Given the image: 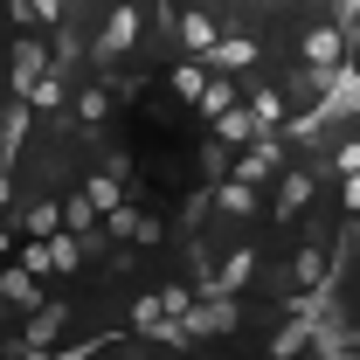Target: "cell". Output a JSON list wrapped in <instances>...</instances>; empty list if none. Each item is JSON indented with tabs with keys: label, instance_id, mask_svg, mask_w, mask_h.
<instances>
[{
	"label": "cell",
	"instance_id": "7c38bea8",
	"mask_svg": "<svg viewBox=\"0 0 360 360\" xmlns=\"http://www.w3.org/2000/svg\"><path fill=\"white\" fill-rule=\"evenodd\" d=\"M264 63V42L250 35V28H222V42L208 49V70H229V77H243V70H257Z\"/></svg>",
	"mask_w": 360,
	"mask_h": 360
},
{
	"label": "cell",
	"instance_id": "7402d4cb",
	"mask_svg": "<svg viewBox=\"0 0 360 360\" xmlns=\"http://www.w3.org/2000/svg\"><path fill=\"white\" fill-rule=\"evenodd\" d=\"M14 229L21 236H56L70 222H63V201H28V208H14Z\"/></svg>",
	"mask_w": 360,
	"mask_h": 360
},
{
	"label": "cell",
	"instance_id": "30bf717a",
	"mask_svg": "<svg viewBox=\"0 0 360 360\" xmlns=\"http://www.w3.org/2000/svg\"><path fill=\"white\" fill-rule=\"evenodd\" d=\"M208 201H215V215H222V222H243V229L264 215V187H250V180H236V174L215 180V187H208Z\"/></svg>",
	"mask_w": 360,
	"mask_h": 360
},
{
	"label": "cell",
	"instance_id": "277c9868",
	"mask_svg": "<svg viewBox=\"0 0 360 360\" xmlns=\"http://www.w3.org/2000/svg\"><path fill=\"white\" fill-rule=\"evenodd\" d=\"M49 70H56V49H49L35 28H21V35H14V49H7V90H14V97H28Z\"/></svg>",
	"mask_w": 360,
	"mask_h": 360
},
{
	"label": "cell",
	"instance_id": "ffe728a7",
	"mask_svg": "<svg viewBox=\"0 0 360 360\" xmlns=\"http://www.w3.org/2000/svg\"><path fill=\"white\" fill-rule=\"evenodd\" d=\"M28 104H35V118H42V111H70V63H56L42 84L28 90Z\"/></svg>",
	"mask_w": 360,
	"mask_h": 360
},
{
	"label": "cell",
	"instance_id": "e0dca14e",
	"mask_svg": "<svg viewBox=\"0 0 360 360\" xmlns=\"http://www.w3.org/2000/svg\"><path fill=\"white\" fill-rule=\"evenodd\" d=\"M257 132H264V125H257V111H250V97H243V104H229L222 118H215V153H236V146H250Z\"/></svg>",
	"mask_w": 360,
	"mask_h": 360
},
{
	"label": "cell",
	"instance_id": "f546056e",
	"mask_svg": "<svg viewBox=\"0 0 360 360\" xmlns=\"http://www.w3.org/2000/svg\"><path fill=\"white\" fill-rule=\"evenodd\" d=\"M90 7H111V0H70V14H90Z\"/></svg>",
	"mask_w": 360,
	"mask_h": 360
},
{
	"label": "cell",
	"instance_id": "1f68e13d",
	"mask_svg": "<svg viewBox=\"0 0 360 360\" xmlns=\"http://www.w3.org/2000/svg\"><path fill=\"white\" fill-rule=\"evenodd\" d=\"M347 291H360V250H354V277H347Z\"/></svg>",
	"mask_w": 360,
	"mask_h": 360
},
{
	"label": "cell",
	"instance_id": "603a6c76",
	"mask_svg": "<svg viewBox=\"0 0 360 360\" xmlns=\"http://www.w3.org/2000/svg\"><path fill=\"white\" fill-rule=\"evenodd\" d=\"M326 174H360V118H347V132L333 139V153H326Z\"/></svg>",
	"mask_w": 360,
	"mask_h": 360
},
{
	"label": "cell",
	"instance_id": "6da1fadb",
	"mask_svg": "<svg viewBox=\"0 0 360 360\" xmlns=\"http://www.w3.org/2000/svg\"><path fill=\"white\" fill-rule=\"evenodd\" d=\"M139 42H146V7H139V0H111V7H104V28H97V42H90V56L111 70V63L139 56Z\"/></svg>",
	"mask_w": 360,
	"mask_h": 360
},
{
	"label": "cell",
	"instance_id": "8fae6325",
	"mask_svg": "<svg viewBox=\"0 0 360 360\" xmlns=\"http://www.w3.org/2000/svg\"><path fill=\"white\" fill-rule=\"evenodd\" d=\"M174 42H180V56H208V49L222 42V21H215V7H180V21H174Z\"/></svg>",
	"mask_w": 360,
	"mask_h": 360
},
{
	"label": "cell",
	"instance_id": "9a60e30c",
	"mask_svg": "<svg viewBox=\"0 0 360 360\" xmlns=\"http://www.w3.org/2000/svg\"><path fill=\"white\" fill-rule=\"evenodd\" d=\"M257 284V243H236V250H222V264H215V291H250Z\"/></svg>",
	"mask_w": 360,
	"mask_h": 360
},
{
	"label": "cell",
	"instance_id": "4fadbf2b",
	"mask_svg": "<svg viewBox=\"0 0 360 360\" xmlns=\"http://www.w3.org/2000/svg\"><path fill=\"white\" fill-rule=\"evenodd\" d=\"M90 257H97V243L77 236V229H56V236H49V277H63V284H70Z\"/></svg>",
	"mask_w": 360,
	"mask_h": 360
},
{
	"label": "cell",
	"instance_id": "4dcf8cb0",
	"mask_svg": "<svg viewBox=\"0 0 360 360\" xmlns=\"http://www.w3.org/2000/svg\"><path fill=\"white\" fill-rule=\"evenodd\" d=\"M7 97H14V90H7V56H0V104H7Z\"/></svg>",
	"mask_w": 360,
	"mask_h": 360
},
{
	"label": "cell",
	"instance_id": "52a82bcc",
	"mask_svg": "<svg viewBox=\"0 0 360 360\" xmlns=\"http://www.w3.org/2000/svg\"><path fill=\"white\" fill-rule=\"evenodd\" d=\"M298 63L319 70V77H333V70L347 63V21H312V28L298 35Z\"/></svg>",
	"mask_w": 360,
	"mask_h": 360
},
{
	"label": "cell",
	"instance_id": "9c48e42d",
	"mask_svg": "<svg viewBox=\"0 0 360 360\" xmlns=\"http://www.w3.org/2000/svg\"><path fill=\"white\" fill-rule=\"evenodd\" d=\"M35 305H49V277H35L28 264H0V312H35Z\"/></svg>",
	"mask_w": 360,
	"mask_h": 360
},
{
	"label": "cell",
	"instance_id": "484cf974",
	"mask_svg": "<svg viewBox=\"0 0 360 360\" xmlns=\"http://www.w3.org/2000/svg\"><path fill=\"white\" fill-rule=\"evenodd\" d=\"M7 208H14V167L0 160V215H7Z\"/></svg>",
	"mask_w": 360,
	"mask_h": 360
},
{
	"label": "cell",
	"instance_id": "d4e9b609",
	"mask_svg": "<svg viewBox=\"0 0 360 360\" xmlns=\"http://www.w3.org/2000/svg\"><path fill=\"white\" fill-rule=\"evenodd\" d=\"M7 21H14V28H42V21H35V0H7Z\"/></svg>",
	"mask_w": 360,
	"mask_h": 360
},
{
	"label": "cell",
	"instance_id": "5b68a950",
	"mask_svg": "<svg viewBox=\"0 0 360 360\" xmlns=\"http://www.w3.org/2000/svg\"><path fill=\"white\" fill-rule=\"evenodd\" d=\"M70 312H77L70 298H49V305H35V312H28V326L7 340V354H28V360H35V354H56V333L70 326Z\"/></svg>",
	"mask_w": 360,
	"mask_h": 360
},
{
	"label": "cell",
	"instance_id": "f1b7e54d",
	"mask_svg": "<svg viewBox=\"0 0 360 360\" xmlns=\"http://www.w3.org/2000/svg\"><path fill=\"white\" fill-rule=\"evenodd\" d=\"M347 63H360V21H347Z\"/></svg>",
	"mask_w": 360,
	"mask_h": 360
},
{
	"label": "cell",
	"instance_id": "ac0fdd59",
	"mask_svg": "<svg viewBox=\"0 0 360 360\" xmlns=\"http://www.w3.org/2000/svg\"><path fill=\"white\" fill-rule=\"evenodd\" d=\"M243 97H250V111H257V125H264V132H284V118H291V97H284V84H250Z\"/></svg>",
	"mask_w": 360,
	"mask_h": 360
},
{
	"label": "cell",
	"instance_id": "4316f807",
	"mask_svg": "<svg viewBox=\"0 0 360 360\" xmlns=\"http://www.w3.org/2000/svg\"><path fill=\"white\" fill-rule=\"evenodd\" d=\"M14 243H21V229H14V222H0V264L14 257Z\"/></svg>",
	"mask_w": 360,
	"mask_h": 360
},
{
	"label": "cell",
	"instance_id": "2e32d148",
	"mask_svg": "<svg viewBox=\"0 0 360 360\" xmlns=\"http://www.w3.org/2000/svg\"><path fill=\"white\" fill-rule=\"evenodd\" d=\"M84 194H90V208H97V215H111L118 201H132V194H125V160H111V167L84 174Z\"/></svg>",
	"mask_w": 360,
	"mask_h": 360
},
{
	"label": "cell",
	"instance_id": "83f0119b",
	"mask_svg": "<svg viewBox=\"0 0 360 360\" xmlns=\"http://www.w3.org/2000/svg\"><path fill=\"white\" fill-rule=\"evenodd\" d=\"M305 7H319V14H360L354 0H305Z\"/></svg>",
	"mask_w": 360,
	"mask_h": 360
},
{
	"label": "cell",
	"instance_id": "d6986e66",
	"mask_svg": "<svg viewBox=\"0 0 360 360\" xmlns=\"http://www.w3.org/2000/svg\"><path fill=\"white\" fill-rule=\"evenodd\" d=\"M208 77H215V70H208V56H187V63H174V70H167V90H174L180 104H201Z\"/></svg>",
	"mask_w": 360,
	"mask_h": 360
},
{
	"label": "cell",
	"instance_id": "3957f363",
	"mask_svg": "<svg viewBox=\"0 0 360 360\" xmlns=\"http://www.w3.org/2000/svg\"><path fill=\"white\" fill-rule=\"evenodd\" d=\"M236 326H243V298H236V291H201V298H194V312L180 319L187 347H201V340H229Z\"/></svg>",
	"mask_w": 360,
	"mask_h": 360
},
{
	"label": "cell",
	"instance_id": "cb8c5ba5",
	"mask_svg": "<svg viewBox=\"0 0 360 360\" xmlns=\"http://www.w3.org/2000/svg\"><path fill=\"white\" fill-rule=\"evenodd\" d=\"M63 222L77 229V236H90V243H97V222H104V215L90 208V194H84V187H77V194H63Z\"/></svg>",
	"mask_w": 360,
	"mask_h": 360
},
{
	"label": "cell",
	"instance_id": "8992f818",
	"mask_svg": "<svg viewBox=\"0 0 360 360\" xmlns=\"http://www.w3.org/2000/svg\"><path fill=\"white\" fill-rule=\"evenodd\" d=\"M104 236L125 243V250H160V243H167V222H160L153 208H139V201H118V208L104 215Z\"/></svg>",
	"mask_w": 360,
	"mask_h": 360
},
{
	"label": "cell",
	"instance_id": "7a4b0ae2",
	"mask_svg": "<svg viewBox=\"0 0 360 360\" xmlns=\"http://www.w3.org/2000/svg\"><path fill=\"white\" fill-rule=\"evenodd\" d=\"M312 201H319V174L312 167H284V174L264 187V215L270 222H305Z\"/></svg>",
	"mask_w": 360,
	"mask_h": 360
},
{
	"label": "cell",
	"instance_id": "ba28073f",
	"mask_svg": "<svg viewBox=\"0 0 360 360\" xmlns=\"http://www.w3.org/2000/svg\"><path fill=\"white\" fill-rule=\"evenodd\" d=\"M333 264H340V250H326V243L305 236V243L291 250V264H284V284H291V291H326V284H333Z\"/></svg>",
	"mask_w": 360,
	"mask_h": 360
},
{
	"label": "cell",
	"instance_id": "44dd1931",
	"mask_svg": "<svg viewBox=\"0 0 360 360\" xmlns=\"http://www.w3.org/2000/svg\"><path fill=\"white\" fill-rule=\"evenodd\" d=\"M229 104H243V84H236L229 70H215V77H208V90H201V104H194V111H201V118L215 125V118H222Z\"/></svg>",
	"mask_w": 360,
	"mask_h": 360
},
{
	"label": "cell",
	"instance_id": "5bb4252c",
	"mask_svg": "<svg viewBox=\"0 0 360 360\" xmlns=\"http://www.w3.org/2000/svg\"><path fill=\"white\" fill-rule=\"evenodd\" d=\"M118 111V97H111V84H77L70 90V125H84V132H97L104 118Z\"/></svg>",
	"mask_w": 360,
	"mask_h": 360
}]
</instances>
